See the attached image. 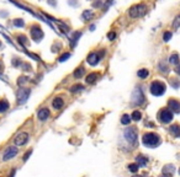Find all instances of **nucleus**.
<instances>
[{
    "label": "nucleus",
    "instance_id": "obj_1",
    "mask_svg": "<svg viewBox=\"0 0 180 177\" xmlns=\"http://www.w3.org/2000/svg\"><path fill=\"white\" fill-rule=\"evenodd\" d=\"M142 142L148 148H156L161 144V138L157 133H146L142 138Z\"/></svg>",
    "mask_w": 180,
    "mask_h": 177
},
{
    "label": "nucleus",
    "instance_id": "obj_2",
    "mask_svg": "<svg viewBox=\"0 0 180 177\" xmlns=\"http://www.w3.org/2000/svg\"><path fill=\"white\" fill-rule=\"evenodd\" d=\"M165 88H167V86H165L164 82L153 81L151 84V86H149V91L154 96H162V95H164V92H165Z\"/></svg>",
    "mask_w": 180,
    "mask_h": 177
},
{
    "label": "nucleus",
    "instance_id": "obj_3",
    "mask_svg": "<svg viewBox=\"0 0 180 177\" xmlns=\"http://www.w3.org/2000/svg\"><path fill=\"white\" fill-rule=\"evenodd\" d=\"M147 12V8L146 5L143 4H138V5H135V6H132L130 9V11H128V15H130V17L132 19H137V17H141L143 16Z\"/></svg>",
    "mask_w": 180,
    "mask_h": 177
},
{
    "label": "nucleus",
    "instance_id": "obj_4",
    "mask_svg": "<svg viewBox=\"0 0 180 177\" xmlns=\"http://www.w3.org/2000/svg\"><path fill=\"white\" fill-rule=\"evenodd\" d=\"M123 137L127 140V143H130L131 145L137 144V129L135 127L132 128H126L123 132Z\"/></svg>",
    "mask_w": 180,
    "mask_h": 177
},
{
    "label": "nucleus",
    "instance_id": "obj_5",
    "mask_svg": "<svg viewBox=\"0 0 180 177\" xmlns=\"http://www.w3.org/2000/svg\"><path fill=\"white\" fill-rule=\"evenodd\" d=\"M30 93H31V90H30V88H26V87L19 88L17 95H16V97H17V103H19V105H24V103L28 100Z\"/></svg>",
    "mask_w": 180,
    "mask_h": 177
},
{
    "label": "nucleus",
    "instance_id": "obj_6",
    "mask_svg": "<svg viewBox=\"0 0 180 177\" xmlns=\"http://www.w3.org/2000/svg\"><path fill=\"white\" fill-rule=\"evenodd\" d=\"M145 98L146 97H145V95H143V91L140 87H136L135 91L132 92V102L135 103V105L140 106V105H142V103L145 102Z\"/></svg>",
    "mask_w": 180,
    "mask_h": 177
},
{
    "label": "nucleus",
    "instance_id": "obj_7",
    "mask_svg": "<svg viewBox=\"0 0 180 177\" xmlns=\"http://www.w3.org/2000/svg\"><path fill=\"white\" fill-rule=\"evenodd\" d=\"M31 37H32L35 42H40V41L43 38V31L41 30L40 26L35 25L31 27Z\"/></svg>",
    "mask_w": 180,
    "mask_h": 177
},
{
    "label": "nucleus",
    "instance_id": "obj_8",
    "mask_svg": "<svg viewBox=\"0 0 180 177\" xmlns=\"http://www.w3.org/2000/svg\"><path fill=\"white\" fill-rule=\"evenodd\" d=\"M28 134L26 132H21V133H19L16 137H15L14 139V142H15V145L16 147H22V145H25L27 142H28Z\"/></svg>",
    "mask_w": 180,
    "mask_h": 177
},
{
    "label": "nucleus",
    "instance_id": "obj_9",
    "mask_svg": "<svg viewBox=\"0 0 180 177\" xmlns=\"http://www.w3.org/2000/svg\"><path fill=\"white\" fill-rule=\"evenodd\" d=\"M159 121L162 123H170L172 119H173V112L170 110H163L159 112Z\"/></svg>",
    "mask_w": 180,
    "mask_h": 177
},
{
    "label": "nucleus",
    "instance_id": "obj_10",
    "mask_svg": "<svg viewBox=\"0 0 180 177\" xmlns=\"http://www.w3.org/2000/svg\"><path fill=\"white\" fill-rule=\"evenodd\" d=\"M17 155V148L15 147H9L6 150H5V153L3 155V160L4 161H8V160H11L13 158Z\"/></svg>",
    "mask_w": 180,
    "mask_h": 177
},
{
    "label": "nucleus",
    "instance_id": "obj_11",
    "mask_svg": "<svg viewBox=\"0 0 180 177\" xmlns=\"http://www.w3.org/2000/svg\"><path fill=\"white\" fill-rule=\"evenodd\" d=\"M168 108L174 113H180V102L177 100H169L168 101Z\"/></svg>",
    "mask_w": 180,
    "mask_h": 177
},
{
    "label": "nucleus",
    "instance_id": "obj_12",
    "mask_svg": "<svg viewBox=\"0 0 180 177\" xmlns=\"http://www.w3.org/2000/svg\"><path fill=\"white\" fill-rule=\"evenodd\" d=\"M86 62H88L89 65L95 66V65L100 62V57L97 55L96 53H90V54L88 55V58H86Z\"/></svg>",
    "mask_w": 180,
    "mask_h": 177
},
{
    "label": "nucleus",
    "instance_id": "obj_13",
    "mask_svg": "<svg viewBox=\"0 0 180 177\" xmlns=\"http://www.w3.org/2000/svg\"><path fill=\"white\" fill-rule=\"evenodd\" d=\"M49 110L48 108H46V107H43V108H41V110L37 112V117H38V119L40 121H46V119H48L49 118Z\"/></svg>",
    "mask_w": 180,
    "mask_h": 177
},
{
    "label": "nucleus",
    "instance_id": "obj_14",
    "mask_svg": "<svg viewBox=\"0 0 180 177\" xmlns=\"http://www.w3.org/2000/svg\"><path fill=\"white\" fill-rule=\"evenodd\" d=\"M169 132H170L173 137L179 138L180 137V126L179 124H173V126L169 127Z\"/></svg>",
    "mask_w": 180,
    "mask_h": 177
},
{
    "label": "nucleus",
    "instance_id": "obj_15",
    "mask_svg": "<svg viewBox=\"0 0 180 177\" xmlns=\"http://www.w3.org/2000/svg\"><path fill=\"white\" fill-rule=\"evenodd\" d=\"M64 105V101H63V98L62 97H56L53 102H52V106L53 108H56V110H59V108H62Z\"/></svg>",
    "mask_w": 180,
    "mask_h": 177
},
{
    "label": "nucleus",
    "instance_id": "obj_16",
    "mask_svg": "<svg viewBox=\"0 0 180 177\" xmlns=\"http://www.w3.org/2000/svg\"><path fill=\"white\" fill-rule=\"evenodd\" d=\"M136 161H137V165L141 166V167H145V166L147 165V162H148L147 158L146 156H143V155H138L136 158Z\"/></svg>",
    "mask_w": 180,
    "mask_h": 177
},
{
    "label": "nucleus",
    "instance_id": "obj_17",
    "mask_svg": "<svg viewBox=\"0 0 180 177\" xmlns=\"http://www.w3.org/2000/svg\"><path fill=\"white\" fill-rule=\"evenodd\" d=\"M81 37V32H74L73 33V36H72V39H70V46L74 47L76 46V43H78V41H79V38Z\"/></svg>",
    "mask_w": 180,
    "mask_h": 177
},
{
    "label": "nucleus",
    "instance_id": "obj_18",
    "mask_svg": "<svg viewBox=\"0 0 180 177\" xmlns=\"http://www.w3.org/2000/svg\"><path fill=\"white\" fill-rule=\"evenodd\" d=\"M169 63L173 65H178L180 63V57L178 53H173L170 57H169Z\"/></svg>",
    "mask_w": 180,
    "mask_h": 177
},
{
    "label": "nucleus",
    "instance_id": "obj_19",
    "mask_svg": "<svg viewBox=\"0 0 180 177\" xmlns=\"http://www.w3.org/2000/svg\"><path fill=\"white\" fill-rule=\"evenodd\" d=\"M92 16H94V12H92L91 10H85V11H83V14H81V20L89 21L90 19H92Z\"/></svg>",
    "mask_w": 180,
    "mask_h": 177
},
{
    "label": "nucleus",
    "instance_id": "obj_20",
    "mask_svg": "<svg viewBox=\"0 0 180 177\" xmlns=\"http://www.w3.org/2000/svg\"><path fill=\"white\" fill-rule=\"evenodd\" d=\"M85 74V69L83 66H79V68H76V70L74 71V77L75 79H80V77H83V75Z\"/></svg>",
    "mask_w": 180,
    "mask_h": 177
},
{
    "label": "nucleus",
    "instance_id": "obj_21",
    "mask_svg": "<svg viewBox=\"0 0 180 177\" xmlns=\"http://www.w3.org/2000/svg\"><path fill=\"white\" fill-rule=\"evenodd\" d=\"M97 77H99V74H96V73H91L86 76V82L88 84H94V82L97 80Z\"/></svg>",
    "mask_w": 180,
    "mask_h": 177
},
{
    "label": "nucleus",
    "instance_id": "obj_22",
    "mask_svg": "<svg viewBox=\"0 0 180 177\" xmlns=\"http://www.w3.org/2000/svg\"><path fill=\"white\" fill-rule=\"evenodd\" d=\"M9 108H10V105H9V102L6 100H1V101H0V113L6 112Z\"/></svg>",
    "mask_w": 180,
    "mask_h": 177
},
{
    "label": "nucleus",
    "instance_id": "obj_23",
    "mask_svg": "<svg viewBox=\"0 0 180 177\" xmlns=\"http://www.w3.org/2000/svg\"><path fill=\"white\" fill-rule=\"evenodd\" d=\"M174 171H175V167H174V165H165L163 169V174L165 175H173Z\"/></svg>",
    "mask_w": 180,
    "mask_h": 177
},
{
    "label": "nucleus",
    "instance_id": "obj_24",
    "mask_svg": "<svg viewBox=\"0 0 180 177\" xmlns=\"http://www.w3.org/2000/svg\"><path fill=\"white\" fill-rule=\"evenodd\" d=\"M137 75L140 79H147L148 75H149V71H148L147 69H141L137 71Z\"/></svg>",
    "mask_w": 180,
    "mask_h": 177
},
{
    "label": "nucleus",
    "instance_id": "obj_25",
    "mask_svg": "<svg viewBox=\"0 0 180 177\" xmlns=\"http://www.w3.org/2000/svg\"><path fill=\"white\" fill-rule=\"evenodd\" d=\"M142 118V113L140 111H135L132 112L131 114V119H133V121H140V119Z\"/></svg>",
    "mask_w": 180,
    "mask_h": 177
},
{
    "label": "nucleus",
    "instance_id": "obj_26",
    "mask_svg": "<svg viewBox=\"0 0 180 177\" xmlns=\"http://www.w3.org/2000/svg\"><path fill=\"white\" fill-rule=\"evenodd\" d=\"M130 122H131V116H128V114H123L122 118H121V123L127 126V124H130Z\"/></svg>",
    "mask_w": 180,
    "mask_h": 177
},
{
    "label": "nucleus",
    "instance_id": "obj_27",
    "mask_svg": "<svg viewBox=\"0 0 180 177\" xmlns=\"http://www.w3.org/2000/svg\"><path fill=\"white\" fill-rule=\"evenodd\" d=\"M84 88V86L83 85H80V84H78V85H73L70 87V92H79V91H81Z\"/></svg>",
    "mask_w": 180,
    "mask_h": 177
},
{
    "label": "nucleus",
    "instance_id": "obj_28",
    "mask_svg": "<svg viewBox=\"0 0 180 177\" xmlns=\"http://www.w3.org/2000/svg\"><path fill=\"white\" fill-rule=\"evenodd\" d=\"M159 70H161L162 73H164V74H167V73L169 71V69H168V66L164 64V62H161V63H159Z\"/></svg>",
    "mask_w": 180,
    "mask_h": 177
},
{
    "label": "nucleus",
    "instance_id": "obj_29",
    "mask_svg": "<svg viewBox=\"0 0 180 177\" xmlns=\"http://www.w3.org/2000/svg\"><path fill=\"white\" fill-rule=\"evenodd\" d=\"M169 82H170V85L174 88H179V86H180V80H178V79H170Z\"/></svg>",
    "mask_w": 180,
    "mask_h": 177
},
{
    "label": "nucleus",
    "instance_id": "obj_30",
    "mask_svg": "<svg viewBox=\"0 0 180 177\" xmlns=\"http://www.w3.org/2000/svg\"><path fill=\"white\" fill-rule=\"evenodd\" d=\"M14 26H16V27H24V26H25L24 20H21V19L14 20Z\"/></svg>",
    "mask_w": 180,
    "mask_h": 177
},
{
    "label": "nucleus",
    "instance_id": "obj_31",
    "mask_svg": "<svg viewBox=\"0 0 180 177\" xmlns=\"http://www.w3.org/2000/svg\"><path fill=\"white\" fill-rule=\"evenodd\" d=\"M138 169H140V166H138L137 164H131V165H128V170H130L131 172H137Z\"/></svg>",
    "mask_w": 180,
    "mask_h": 177
},
{
    "label": "nucleus",
    "instance_id": "obj_32",
    "mask_svg": "<svg viewBox=\"0 0 180 177\" xmlns=\"http://www.w3.org/2000/svg\"><path fill=\"white\" fill-rule=\"evenodd\" d=\"M180 27V15L175 17V20L173 21V28H179Z\"/></svg>",
    "mask_w": 180,
    "mask_h": 177
},
{
    "label": "nucleus",
    "instance_id": "obj_33",
    "mask_svg": "<svg viewBox=\"0 0 180 177\" xmlns=\"http://www.w3.org/2000/svg\"><path fill=\"white\" fill-rule=\"evenodd\" d=\"M172 37H173L172 32H165V33H164V36H163V39H164V42H169V41L172 39Z\"/></svg>",
    "mask_w": 180,
    "mask_h": 177
},
{
    "label": "nucleus",
    "instance_id": "obj_34",
    "mask_svg": "<svg viewBox=\"0 0 180 177\" xmlns=\"http://www.w3.org/2000/svg\"><path fill=\"white\" fill-rule=\"evenodd\" d=\"M69 57H70V53H64V54H63V55H62L60 58H59V62H60V63H62V62H65L67 59L69 58Z\"/></svg>",
    "mask_w": 180,
    "mask_h": 177
},
{
    "label": "nucleus",
    "instance_id": "obj_35",
    "mask_svg": "<svg viewBox=\"0 0 180 177\" xmlns=\"http://www.w3.org/2000/svg\"><path fill=\"white\" fill-rule=\"evenodd\" d=\"M27 79H28V77H26V76H21V77H20V80H17V84L22 85V84H25V82L27 81Z\"/></svg>",
    "mask_w": 180,
    "mask_h": 177
},
{
    "label": "nucleus",
    "instance_id": "obj_36",
    "mask_svg": "<svg viewBox=\"0 0 180 177\" xmlns=\"http://www.w3.org/2000/svg\"><path fill=\"white\" fill-rule=\"evenodd\" d=\"M107 38H109L110 41H114L116 38V33L115 32H109L107 33Z\"/></svg>",
    "mask_w": 180,
    "mask_h": 177
},
{
    "label": "nucleus",
    "instance_id": "obj_37",
    "mask_svg": "<svg viewBox=\"0 0 180 177\" xmlns=\"http://www.w3.org/2000/svg\"><path fill=\"white\" fill-rule=\"evenodd\" d=\"M31 154H32V150H28V151L24 155V161H27V159L30 158V155H31Z\"/></svg>",
    "mask_w": 180,
    "mask_h": 177
},
{
    "label": "nucleus",
    "instance_id": "obj_38",
    "mask_svg": "<svg viewBox=\"0 0 180 177\" xmlns=\"http://www.w3.org/2000/svg\"><path fill=\"white\" fill-rule=\"evenodd\" d=\"M101 5H102V0H99V1H96V3L92 4V8H100Z\"/></svg>",
    "mask_w": 180,
    "mask_h": 177
},
{
    "label": "nucleus",
    "instance_id": "obj_39",
    "mask_svg": "<svg viewBox=\"0 0 180 177\" xmlns=\"http://www.w3.org/2000/svg\"><path fill=\"white\" fill-rule=\"evenodd\" d=\"M69 5H74V6H78V3L75 0H69Z\"/></svg>",
    "mask_w": 180,
    "mask_h": 177
},
{
    "label": "nucleus",
    "instance_id": "obj_40",
    "mask_svg": "<svg viewBox=\"0 0 180 177\" xmlns=\"http://www.w3.org/2000/svg\"><path fill=\"white\" fill-rule=\"evenodd\" d=\"M174 71H175L177 74H179V75H180V64H178V66L175 68V69H174Z\"/></svg>",
    "mask_w": 180,
    "mask_h": 177
},
{
    "label": "nucleus",
    "instance_id": "obj_41",
    "mask_svg": "<svg viewBox=\"0 0 180 177\" xmlns=\"http://www.w3.org/2000/svg\"><path fill=\"white\" fill-rule=\"evenodd\" d=\"M48 3H49V5H53V6H56V5H57V3H56L54 0H48Z\"/></svg>",
    "mask_w": 180,
    "mask_h": 177
},
{
    "label": "nucleus",
    "instance_id": "obj_42",
    "mask_svg": "<svg viewBox=\"0 0 180 177\" xmlns=\"http://www.w3.org/2000/svg\"><path fill=\"white\" fill-rule=\"evenodd\" d=\"M15 172H16V170H13V171H11V174H10V176H9V177H14Z\"/></svg>",
    "mask_w": 180,
    "mask_h": 177
},
{
    "label": "nucleus",
    "instance_id": "obj_43",
    "mask_svg": "<svg viewBox=\"0 0 180 177\" xmlns=\"http://www.w3.org/2000/svg\"><path fill=\"white\" fill-rule=\"evenodd\" d=\"M94 28H95V26H94V25L90 26V31H94Z\"/></svg>",
    "mask_w": 180,
    "mask_h": 177
},
{
    "label": "nucleus",
    "instance_id": "obj_44",
    "mask_svg": "<svg viewBox=\"0 0 180 177\" xmlns=\"http://www.w3.org/2000/svg\"><path fill=\"white\" fill-rule=\"evenodd\" d=\"M161 177H170V175H165V174H164V175H162Z\"/></svg>",
    "mask_w": 180,
    "mask_h": 177
},
{
    "label": "nucleus",
    "instance_id": "obj_45",
    "mask_svg": "<svg viewBox=\"0 0 180 177\" xmlns=\"http://www.w3.org/2000/svg\"><path fill=\"white\" fill-rule=\"evenodd\" d=\"M135 177H142V176H135Z\"/></svg>",
    "mask_w": 180,
    "mask_h": 177
},
{
    "label": "nucleus",
    "instance_id": "obj_46",
    "mask_svg": "<svg viewBox=\"0 0 180 177\" xmlns=\"http://www.w3.org/2000/svg\"><path fill=\"white\" fill-rule=\"evenodd\" d=\"M179 175H180V169H179Z\"/></svg>",
    "mask_w": 180,
    "mask_h": 177
},
{
    "label": "nucleus",
    "instance_id": "obj_47",
    "mask_svg": "<svg viewBox=\"0 0 180 177\" xmlns=\"http://www.w3.org/2000/svg\"><path fill=\"white\" fill-rule=\"evenodd\" d=\"M0 47H1V42H0Z\"/></svg>",
    "mask_w": 180,
    "mask_h": 177
}]
</instances>
